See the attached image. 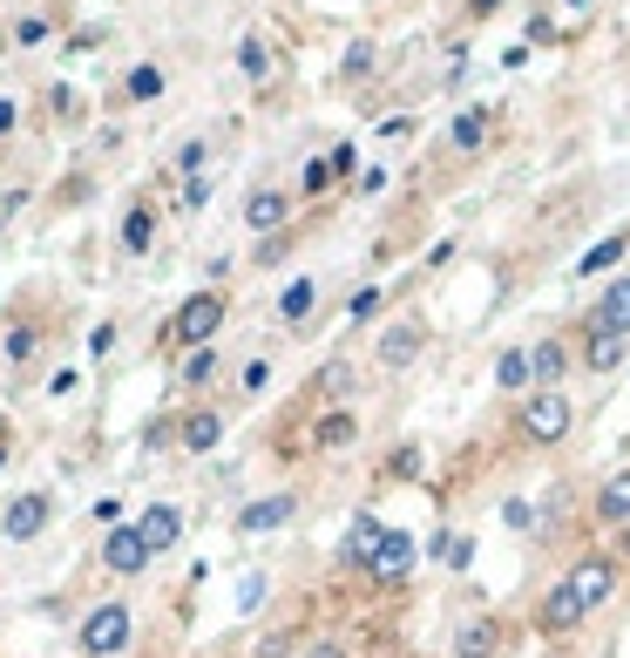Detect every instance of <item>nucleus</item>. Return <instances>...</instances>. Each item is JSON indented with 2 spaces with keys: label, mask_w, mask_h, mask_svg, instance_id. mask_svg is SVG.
<instances>
[{
  "label": "nucleus",
  "mask_w": 630,
  "mask_h": 658,
  "mask_svg": "<svg viewBox=\"0 0 630 658\" xmlns=\"http://www.w3.org/2000/svg\"><path fill=\"white\" fill-rule=\"evenodd\" d=\"M170 89V68L164 62H136L130 75H123V102H156Z\"/></svg>",
  "instance_id": "23"
},
{
  "label": "nucleus",
  "mask_w": 630,
  "mask_h": 658,
  "mask_svg": "<svg viewBox=\"0 0 630 658\" xmlns=\"http://www.w3.org/2000/svg\"><path fill=\"white\" fill-rule=\"evenodd\" d=\"M292 516H299V495H285V489H279V495L245 502V510H238V529H245V536H265V529H285Z\"/></svg>",
  "instance_id": "14"
},
{
  "label": "nucleus",
  "mask_w": 630,
  "mask_h": 658,
  "mask_svg": "<svg viewBox=\"0 0 630 658\" xmlns=\"http://www.w3.org/2000/svg\"><path fill=\"white\" fill-rule=\"evenodd\" d=\"M576 354H583L589 373H617L623 354H630V339H623V333H597V326H583V346H576Z\"/></svg>",
  "instance_id": "15"
},
{
  "label": "nucleus",
  "mask_w": 630,
  "mask_h": 658,
  "mask_svg": "<svg viewBox=\"0 0 630 658\" xmlns=\"http://www.w3.org/2000/svg\"><path fill=\"white\" fill-rule=\"evenodd\" d=\"M630 252V238H623V231H610V238H597V245H589L583 258H576V279H597V272H610V265Z\"/></svg>",
  "instance_id": "25"
},
{
  "label": "nucleus",
  "mask_w": 630,
  "mask_h": 658,
  "mask_svg": "<svg viewBox=\"0 0 630 658\" xmlns=\"http://www.w3.org/2000/svg\"><path fill=\"white\" fill-rule=\"evenodd\" d=\"M414 564H420V544H414L407 529H386L380 550H373V564H367V577H373V584H386V591H401L407 577H414Z\"/></svg>",
  "instance_id": "6"
},
{
  "label": "nucleus",
  "mask_w": 630,
  "mask_h": 658,
  "mask_svg": "<svg viewBox=\"0 0 630 658\" xmlns=\"http://www.w3.org/2000/svg\"><path fill=\"white\" fill-rule=\"evenodd\" d=\"M102 570H115V577H143V570H149V550H143L136 523H115V529L102 536Z\"/></svg>",
  "instance_id": "10"
},
{
  "label": "nucleus",
  "mask_w": 630,
  "mask_h": 658,
  "mask_svg": "<svg viewBox=\"0 0 630 658\" xmlns=\"http://www.w3.org/2000/svg\"><path fill=\"white\" fill-rule=\"evenodd\" d=\"M55 523V489H21V495H8V510H0V536L8 544H34Z\"/></svg>",
  "instance_id": "4"
},
{
  "label": "nucleus",
  "mask_w": 630,
  "mask_h": 658,
  "mask_svg": "<svg viewBox=\"0 0 630 658\" xmlns=\"http://www.w3.org/2000/svg\"><path fill=\"white\" fill-rule=\"evenodd\" d=\"M346 442H360V414L352 408H333V414H319V428H312V448H346Z\"/></svg>",
  "instance_id": "22"
},
{
  "label": "nucleus",
  "mask_w": 630,
  "mask_h": 658,
  "mask_svg": "<svg viewBox=\"0 0 630 658\" xmlns=\"http://www.w3.org/2000/svg\"><path fill=\"white\" fill-rule=\"evenodd\" d=\"M224 320H230V299L224 292H190L177 313H170V326H164V346H177V354H196V346H211L217 333H224Z\"/></svg>",
  "instance_id": "1"
},
{
  "label": "nucleus",
  "mask_w": 630,
  "mask_h": 658,
  "mask_svg": "<svg viewBox=\"0 0 630 658\" xmlns=\"http://www.w3.org/2000/svg\"><path fill=\"white\" fill-rule=\"evenodd\" d=\"M367 68H373V48H367V42L346 48V75H367Z\"/></svg>",
  "instance_id": "41"
},
{
  "label": "nucleus",
  "mask_w": 630,
  "mask_h": 658,
  "mask_svg": "<svg viewBox=\"0 0 630 658\" xmlns=\"http://www.w3.org/2000/svg\"><path fill=\"white\" fill-rule=\"evenodd\" d=\"M217 442H224V408H190L177 421V448L183 455H211Z\"/></svg>",
  "instance_id": "13"
},
{
  "label": "nucleus",
  "mask_w": 630,
  "mask_h": 658,
  "mask_svg": "<svg viewBox=\"0 0 630 658\" xmlns=\"http://www.w3.org/2000/svg\"><path fill=\"white\" fill-rule=\"evenodd\" d=\"M570 428H576V408H570L563 387H536V394H522L516 435H522L529 448H556V442H570Z\"/></svg>",
  "instance_id": "2"
},
{
  "label": "nucleus",
  "mask_w": 630,
  "mask_h": 658,
  "mask_svg": "<svg viewBox=\"0 0 630 658\" xmlns=\"http://www.w3.org/2000/svg\"><path fill=\"white\" fill-rule=\"evenodd\" d=\"M238 68L251 75V82H265V75H271V48H265V34H245V42H238Z\"/></svg>",
  "instance_id": "29"
},
{
  "label": "nucleus",
  "mask_w": 630,
  "mask_h": 658,
  "mask_svg": "<svg viewBox=\"0 0 630 658\" xmlns=\"http://www.w3.org/2000/svg\"><path fill=\"white\" fill-rule=\"evenodd\" d=\"M196 164H204V143H183V149H177V170L196 177Z\"/></svg>",
  "instance_id": "40"
},
{
  "label": "nucleus",
  "mask_w": 630,
  "mask_h": 658,
  "mask_svg": "<svg viewBox=\"0 0 630 658\" xmlns=\"http://www.w3.org/2000/svg\"><path fill=\"white\" fill-rule=\"evenodd\" d=\"M502 523H508V529H536V502H522V495L502 502Z\"/></svg>",
  "instance_id": "35"
},
{
  "label": "nucleus",
  "mask_w": 630,
  "mask_h": 658,
  "mask_svg": "<svg viewBox=\"0 0 630 658\" xmlns=\"http://www.w3.org/2000/svg\"><path fill=\"white\" fill-rule=\"evenodd\" d=\"M211 373H217V354H211V346H196V354L183 360V387H204Z\"/></svg>",
  "instance_id": "31"
},
{
  "label": "nucleus",
  "mask_w": 630,
  "mask_h": 658,
  "mask_svg": "<svg viewBox=\"0 0 630 658\" xmlns=\"http://www.w3.org/2000/svg\"><path fill=\"white\" fill-rule=\"evenodd\" d=\"M617 550H623V557H630V523H623V536H617Z\"/></svg>",
  "instance_id": "47"
},
{
  "label": "nucleus",
  "mask_w": 630,
  "mask_h": 658,
  "mask_svg": "<svg viewBox=\"0 0 630 658\" xmlns=\"http://www.w3.org/2000/svg\"><path fill=\"white\" fill-rule=\"evenodd\" d=\"M529 373H536V387H556L570 373V346L563 339H536L529 346Z\"/></svg>",
  "instance_id": "21"
},
{
  "label": "nucleus",
  "mask_w": 630,
  "mask_h": 658,
  "mask_svg": "<svg viewBox=\"0 0 630 658\" xmlns=\"http://www.w3.org/2000/svg\"><path fill=\"white\" fill-rule=\"evenodd\" d=\"M265 380H271V360H245V373H238L245 394H265Z\"/></svg>",
  "instance_id": "37"
},
{
  "label": "nucleus",
  "mask_w": 630,
  "mask_h": 658,
  "mask_svg": "<svg viewBox=\"0 0 630 658\" xmlns=\"http://www.w3.org/2000/svg\"><path fill=\"white\" fill-rule=\"evenodd\" d=\"M380 536H386V523H380V516H352V529H346V544H339V564H352V570H367V564H373V550H380Z\"/></svg>",
  "instance_id": "18"
},
{
  "label": "nucleus",
  "mask_w": 630,
  "mask_h": 658,
  "mask_svg": "<svg viewBox=\"0 0 630 658\" xmlns=\"http://www.w3.org/2000/svg\"><path fill=\"white\" fill-rule=\"evenodd\" d=\"M495 8H502V0H468V14H475V21H482V14H495Z\"/></svg>",
  "instance_id": "45"
},
{
  "label": "nucleus",
  "mask_w": 630,
  "mask_h": 658,
  "mask_svg": "<svg viewBox=\"0 0 630 658\" xmlns=\"http://www.w3.org/2000/svg\"><path fill=\"white\" fill-rule=\"evenodd\" d=\"M326 183H333V164H326V157H312L305 177H299V190H305V198H326Z\"/></svg>",
  "instance_id": "32"
},
{
  "label": "nucleus",
  "mask_w": 630,
  "mask_h": 658,
  "mask_svg": "<svg viewBox=\"0 0 630 658\" xmlns=\"http://www.w3.org/2000/svg\"><path fill=\"white\" fill-rule=\"evenodd\" d=\"M346 387H352V367H346V360H333V367L319 373V394H346Z\"/></svg>",
  "instance_id": "36"
},
{
  "label": "nucleus",
  "mask_w": 630,
  "mask_h": 658,
  "mask_svg": "<svg viewBox=\"0 0 630 658\" xmlns=\"http://www.w3.org/2000/svg\"><path fill=\"white\" fill-rule=\"evenodd\" d=\"M454 658H502V625H495V617H475V625H461Z\"/></svg>",
  "instance_id": "20"
},
{
  "label": "nucleus",
  "mask_w": 630,
  "mask_h": 658,
  "mask_svg": "<svg viewBox=\"0 0 630 658\" xmlns=\"http://www.w3.org/2000/svg\"><path fill=\"white\" fill-rule=\"evenodd\" d=\"M373 313H380V286H360V292H352V305H346V320L360 326V320H373Z\"/></svg>",
  "instance_id": "33"
},
{
  "label": "nucleus",
  "mask_w": 630,
  "mask_h": 658,
  "mask_svg": "<svg viewBox=\"0 0 630 658\" xmlns=\"http://www.w3.org/2000/svg\"><path fill=\"white\" fill-rule=\"evenodd\" d=\"M435 557H441L448 570H468V564H475V536H454V529H441V536H435Z\"/></svg>",
  "instance_id": "28"
},
{
  "label": "nucleus",
  "mask_w": 630,
  "mask_h": 658,
  "mask_svg": "<svg viewBox=\"0 0 630 658\" xmlns=\"http://www.w3.org/2000/svg\"><path fill=\"white\" fill-rule=\"evenodd\" d=\"M115 245H123L130 258H149V252H156V204H149V198H130V204H123Z\"/></svg>",
  "instance_id": "11"
},
{
  "label": "nucleus",
  "mask_w": 630,
  "mask_h": 658,
  "mask_svg": "<svg viewBox=\"0 0 630 658\" xmlns=\"http://www.w3.org/2000/svg\"><path fill=\"white\" fill-rule=\"evenodd\" d=\"M420 346H427L420 320H401V326H386V333H380L373 354H380V367H386V373H401V367H414V360H420Z\"/></svg>",
  "instance_id": "12"
},
{
  "label": "nucleus",
  "mask_w": 630,
  "mask_h": 658,
  "mask_svg": "<svg viewBox=\"0 0 630 658\" xmlns=\"http://www.w3.org/2000/svg\"><path fill=\"white\" fill-rule=\"evenodd\" d=\"M312 313H319V279H292V286L279 292V320H285V326H305Z\"/></svg>",
  "instance_id": "24"
},
{
  "label": "nucleus",
  "mask_w": 630,
  "mask_h": 658,
  "mask_svg": "<svg viewBox=\"0 0 630 658\" xmlns=\"http://www.w3.org/2000/svg\"><path fill=\"white\" fill-rule=\"evenodd\" d=\"M48 27H55L48 14H21V21H14V48H42V42H48Z\"/></svg>",
  "instance_id": "30"
},
{
  "label": "nucleus",
  "mask_w": 630,
  "mask_h": 658,
  "mask_svg": "<svg viewBox=\"0 0 630 658\" xmlns=\"http://www.w3.org/2000/svg\"><path fill=\"white\" fill-rule=\"evenodd\" d=\"M495 387H502V394H529V387H536V373H529V354H522V346H508V354L495 360Z\"/></svg>",
  "instance_id": "26"
},
{
  "label": "nucleus",
  "mask_w": 630,
  "mask_h": 658,
  "mask_svg": "<svg viewBox=\"0 0 630 658\" xmlns=\"http://www.w3.org/2000/svg\"><path fill=\"white\" fill-rule=\"evenodd\" d=\"M488 130H495V115H488V109H461V115H454V130H448V143L461 149V157H475V149H488Z\"/></svg>",
  "instance_id": "19"
},
{
  "label": "nucleus",
  "mask_w": 630,
  "mask_h": 658,
  "mask_svg": "<svg viewBox=\"0 0 630 658\" xmlns=\"http://www.w3.org/2000/svg\"><path fill=\"white\" fill-rule=\"evenodd\" d=\"M245 224L258 231V238H279V231L292 224V190H271V183H258L251 198H245Z\"/></svg>",
  "instance_id": "9"
},
{
  "label": "nucleus",
  "mask_w": 630,
  "mask_h": 658,
  "mask_svg": "<svg viewBox=\"0 0 630 658\" xmlns=\"http://www.w3.org/2000/svg\"><path fill=\"white\" fill-rule=\"evenodd\" d=\"M393 476H420V448H401V455H393Z\"/></svg>",
  "instance_id": "42"
},
{
  "label": "nucleus",
  "mask_w": 630,
  "mask_h": 658,
  "mask_svg": "<svg viewBox=\"0 0 630 658\" xmlns=\"http://www.w3.org/2000/svg\"><path fill=\"white\" fill-rule=\"evenodd\" d=\"M95 523H102V529L123 523V495H102V502H95Z\"/></svg>",
  "instance_id": "38"
},
{
  "label": "nucleus",
  "mask_w": 630,
  "mask_h": 658,
  "mask_svg": "<svg viewBox=\"0 0 630 658\" xmlns=\"http://www.w3.org/2000/svg\"><path fill=\"white\" fill-rule=\"evenodd\" d=\"M589 516H597L604 529H623V523H630V469H617V476L597 489V502H589Z\"/></svg>",
  "instance_id": "17"
},
{
  "label": "nucleus",
  "mask_w": 630,
  "mask_h": 658,
  "mask_svg": "<svg viewBox=\"0 0 630 658\" xmlns=\"http://www.w3.org/2000/svg\"><path fill=\"white\" fill-rule=\"evenodd\" d=\"M0 461H8V442H0Z\"/></svg>",
  "instance_id": "49"
},
{
  "label": "nucleus",
  "mask_w": 630,
  "mask_h": 658,
  "mask_svg": "<svg viewBox=\"0 0 630 658\" xmlns=\"http://www.w3.org/2000/svg\"><path fill=\"white\" fill-rule=\"evenodd\" d=\"M583 326H597V333H623L630 339V279H617L597 305H589V320Z\"/></svg>",
  "instance_id": "16"
},
{
  "label": "nucleus",
  "mask_w": 630,
  "mask_h": 658,
  "mask_svg": "<svg viewBox=\"0 0 630 658\" xmlns=\"http://www.w3.org/2000/svg\"><path fill=\"white\" fill-rule=\"evenodd\" d=\"M34 346H42V326H27V320H21V326H8V339H0V354H8L14 367H27V360H34Z\"/></svg>",
  "instance_id": "27"
},
{
  "label": "nucleus",
  "mask_w": 630,
  "mask_h": 658,
  "mask_svg": "<svg viewBox=\"0 0 630 658\" xmlns=\"http://www.w3.org/2000/svg\"><path fill=\"white\" fill-rule=\"evenodd\" d=\"M258 598H265V577H245V591H238V604H245V611H258Z\"/></svg>",
  "instance_id": "44"
},
{
  "label": "nucleus",
  "mask_w": 630,
  "mask_h": 658,
  "mask_svg": "<svg viewBox=\"0 0 630 658\" xmlns=\"http://www.w3.org/2000/svg\"><path fill=\"white\" fill-rule=\"evenodd\" d=\"M542 658H570V651H542Z\"/></svg>",
  "instance_id": "48"
},
{
  "label": "nucleus",
  "mask_w": 630,
  "mask_h": 658,
  "mask_svg": "<svg viewBox=\"0 0 630 658\" xmlns=\"http://www.w3.org/2000/svg\"><path fill=\"white\" fill-rule=\"evenodd\" d=\"M109 346H115V326H95V333H89V354L102 360V354H109Z\"/></svg>",
  "instance_id": "43"
},
{
  "label": "nucleus",
  "mask_w": 630,
  "mask_h": 658,
  "mask_svg": "<svg viewBox=\"0 0 630 658\" xmlns=\"http://www.w3.org/2000/svg\"><path fill=\"white\" fill-rule=\"evenodd\" d=\"M0 190H8V177H0Z\"/></svg>",
  "instance_id": "50"
},
{
  "label": "nucleus",
  "mask_w": 630,
  "mask_h": 658,
  "mask_svg": "<svg viewBox=\"0 0 630 658\" xmlns=\"http://www.w3.org/2000/svg\"><path fill=\"white\" fill-rule=\"evenodd\" d=\"M14 130H21V102L0 96V136H14Z\"/></svg>",
  "instance_id": "39"
},
{
  "label": "nucleus",
  "mask_w": 630,
  "mask_h": 658,
  "mask_svg": "<svg viewBox=\"0 0 630 658\" xmlns=\"http://www.w3.org/2000/svg\"><path fill=\"white\" fill-rule=\"evenodd\" d=\"M75 645H82V658H123L136 645V611L123 598H102L89 604V617L75 625Z\"/></svg>",
  "instance_id": "3"
},
{
  "label": "nucleus",
  "mask_w": 630,
  "mask_h": 658,
  "mask_svg": "<svg viewBox=\"0 0 630 658\" xmlns=\"http://www.w3.org/2000/svg\"><path fill=\"white\" fill-rule=\"evenodd\" d=\"M183 211H204L211 204V177H183V198H177Z\"/></svg>",
  "instance_id": "34"
},
{
  "label": "nucleus",
  "mask_w": 630,
  "mask_h": 658,
  "mask_svg": "<svg viewBox=\"0 0 630 658\" xmlns=\"http://www.w3.org/2000/svg\"><path fill=\"white\" fill-rule=\"evenodd\" d=\"M136 536H143L149 564H156V557H170V550L183 544V510H177V502H149V510L136 516Z\"/></svg>",
  "instance_id": "7"
},
{
  "label": "nucleus",
  "mask_w": 630,
  "mask_h": 658,
  "mask_svg": "<svg viewBox=\"0 0 630 658\" xmlns=\"http://www.w3.org/2000/svg\"><path fill=\"white\" fill-rule=\"evenodd\" d=\"M312 658H346V645H312Z\"/></svg>",
  "instance_id": "46"
},
{
  "label": "nucleus",
  "mask_w": 630,
  "mask_h": 658,
  "mask_svg": "<svg viewBox=\"0 0 630 658\" xmlns=\"http://www.w3.org/2000/svg\"><path fill=\"white\" fill-rule=\"evenodd\" d=\"M563 584L576 591V604H583V611L610 604V591H617V557H610V550H583V557L570 564V577H563Z\"/></svg>",
  "instance_id": "5"
},
{
  "label": "nucleus",
  "mask_w": 630,
  "mask_h": 658,
  "mask_svg": "<svg viewBox=\"0 0 630 658\" xmlns=\"http://www.w3.org/2000/svg\"><path fill=\"white\" fill-rule=\"evenodd\" d=\"M583 604H576V591L570 584H549V598L536 604V632L549 638V645H556V638H570V632H583Z\"/></svg>",
  "instance_id": "8"
}]
</instances>
